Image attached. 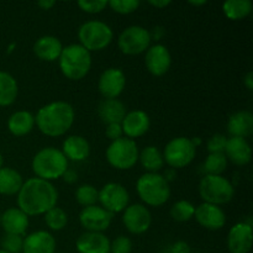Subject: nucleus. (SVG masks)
Wrapping results in <instances>:
<instances>
[{"instance_id": "obj_16", "label": "nucleus", "mask_w": 253, "mask_h": 253, "mask_svg": "<svg viewBox=\"0 0 253 253\" xmlns=\"http://www.w3.org/2000/svg\"><path fill=\"white\" fill-rule=\"evenodd\" d=\"M253 231L251 222H239L230 229L227 249L230 253H249L252 249Z\"/></svg>"}, {"instance_id": "obj_33", "label": "nucleus", "mask_w": 253, "mask_h": 253, "mask_svg": "<svg viewBox=\"0 0 253 253\" xmlns=\"http://www.w3.org/2000/svg\"><path fill=\"white\" fill-rule=\"evenodd\" d=\"M227 168V158L224 153H209L204 162L208 175H221Z\"/></svg>"}, {"instance_id": "obj_27", "label": "nucleus", "mask_w": 253, "mask_h": 253, "mask_svg": "<svg viewBox=\"0 0 253 253\" xmlns=\"http://www.w3.org/2000/svg\"><path fill=\"white\" fill-rule=\"evenodd\" d=\"M35 127V116L30 111H16L10 115L7 120V128L14 136H25Z\"/></svg>"}, {"instance_id": "obj_6", "label": "nucleus", "mask_w": 253, "mask_h": 253, "mask_svg": "<svg viewBox=\"0 0 253 253\" xmlns=\"http://www.w3.org/2000/svg\"><path fill=\"white\" fill-rule=\"evenodd\" d=\"M78 39L86 51L96 52L105 49L114 39V32L108 24L99 20L86 21L79 27Z\"/></svg>"}, {"instance_id": "obj_32", "label": "nucleus", "mask_w": 253, "mask_h": 253, "mask_svg": "<svg viewBox=\"0 0 253 253\" xmlns=\"http://www.w3.org/2000/svg\"><path fill=\"white\" fill-rule=\"evenodd\" d=\"M44 222L52 231H61L68 224V215L61 208H52L44 214Z\"/></svg>"}, {"instance_id": "obj_23", "label": "nucleus", "mask_w": 253, "mask_h": 253, "mask_svg": "<svg viewBox=\"0 0 253 253\" xmlns=\"http://www.w3.org/2000/svg\"><path fill=\"white\" fill-rule=\"evenodd\" d=\"M62 153L68 161L82 162L90 155V146L83 136L72 135L63 141Z\"/></svg>"}, {"instance_id": "obj_5", "label": "nucleus", "mask_w": 253, "mask_h": 253, "mask_svg": "<svg viewBox=\"0 0 253 253\" xmlns=\"http://www.w3.org/2000/svg\"><path fill=\"white\" fill-rule=\"evenodd\" d=\"M136 190L140 199L146 205L157 208L162 207L169 200V183L160 173H145L136 183Z\"/></svg>"}, {"instance_id": "obj_24", "label": "nucleus", "mask_w": 253, "mask_h": 253, "mask_svg": "<svg viewBox=\"0 0 253 253\" xmlns=\"http://www.w3.org/2000/svg\"><path fill=\"white\" fill-rule=\"evenodd\" d=\"M62 49H63V46L59 39L51 35L40 37L34 44V52L36 57L44 62H53L58 59Z\"/></svg>"}, {"instance_id": "obj_11", "label": "nucleus", "mask_w": 253, "mask_h": 253, "mask_svg": "<svg viewBox=\"0 0 253 253\" xmlns=\"http://www.w3.org/2000/svg\"><path fill=\"white\" fill-rule=\"evenodd\" d=\"M98 202H100L101 208L114 215L124 211L128 207L130 195L124 185L119 183H108L99 190Z\"/></svg>"}, {"instance_id": "obj_53", "label": "nucleus", "mask_w": 253, "mask_h": 253, "mask_svg": "<svg viewBox=\"0 0 253 253\" xmlns=\"http://www.w3.org/2000/svg\"><path fill=\"white\" fill-rule=\"evenodd\" d=\"M0 216H1V214H0Z\"/></svg>"}, {"instance_id": "obj_22", "label": "nucleus", "mask_w": 253, "mask_h": 253, "mask_svg": "<svg viewBox=\"0 0 253 253\" xmlns=\"http://www.w3.org/2000/svg\"><path fill=\"white\" fill-rule=\"evenodd\" d=\"M224 155L227 161H231L236 166H246L251 162L252 150L246 138L230 137L227 138Z\"/></svg>"}, {"instance_id": "obj_20", "label": "nucleus", "mask_w": 253, "mask_h": 253, "mask_svg": "<svg viewBox=\"0 0 253 253\" xmlns=\"http://www.w3.org/2000/svg\"><path fill=\"white\" fill-rule=\"evenodd\" d=\"M22 253H56V239L43 230L32 232L24 239Z\"/></svg>"}, {"instance_id": "obj_4", "label": "nucleus", "mask_w": 253, "mask_h": 253, "mask_svg": "<svg viewBox=\"0 0 253 253\" xmlns=\"http://www.w3.org/2000/svg\"><path fill=\"white\" fill-rule=\"evenodd\" d=\"M31 166L37 178L51 182L62 178L68 169V160L62 151L54 147H44L35 155Z\"/></svg>"}, {"instance_id": "obj_40", "label": "nucleus", "mask_w": 253, "mask_h": 253, "mask_svg": "<svg viewBox=\"0 0 253 253\" xmlns=\"http://www.w3.org/2000/svg\"><path fill=\"white\" fill-rule=\"evenodd\" d=\"M132 241L126 236H118L110 242V253H131Z\"/></svg>"}, {"instance_id": "obj_38", "label": "nucleus", "mask_w": 253, "mask_h": 253, "mask_svg": "<svg viewBox=\"0 0 253 253\" xmlns=\"http://www.w3.org/2000/svg\"><path fill=\"white\" fill-rule=\"evenodd\" d=\"M78 6L81 10L88 14H99L103 11L106 6H108V1L106 0H81L78 1Z\"/></svg>"}, {"instance_id": "obj_7", "label": "nucleus", "mask_w": 253, "mask_h": 253, "mask_svg": "<svg viewBox=\"0 0 253 253\" xmlns=\"http://www.w3.org/2000/svg\"><path fill=\"white\" fill-rule=\"evenodd\" d=\"M199 194L204 203L219 207L231 202L235 195V188L222 175L205 174L199 183Z\"/></svg>"}, {"instance_id": "obj_19", "label": "nucleus", "mask_w": 253, "mask_h": 253, "mask_svg": "<svg viewBox=\"0 0 253 253\" xmlns=\"http://www.w3.org/2000/svg\"><path fill=\"white\" fill-rule=\"evenodd\" d=\"M29 216L19 208H9L0 216V226L7 235L24 236L29 229Z\"/></svg>"}, {"instance_id": "obj_21", "label": "nucleus", "mask_w": 253, "mask_h": 253, "mask_svg": "<svg viewBox=\"0 0 253 253\" xmlns=\"http://www.w3.org/2000/svg\"><path fill=\"white\" fill-rule=\"evenodd\" d=\"M78 253H110V240L103 232H84L77 239Z\"/></svg>"}, {"instance_id": "obj_34", "label": "nucleus", "mask_w": 253, "mask_h": 253, "mask_svg": "<svg viewBox=\"0 0 253 253\" xmlns=\"http://www.w3.org/2000/svg\"><path fill=\"white\" fill-rule=\"evenodd\" d=\"M195 207L188 200H179L170 208V216L178 222L189 221L194 216Z\"/></svg>"}, {"instance_id": "obj_39", "label": "nucleus", "mask_w": 253, "mask_h": 253, "mask_svg": "<svg viewBox=\"0 0 253 253\" xmlns=\"http://www.w3.org/2000/svg\"><path fill=\"white\" fill-rule=\"evenodd\" d=\"M227 138L225 135L221 133H216V135L211 136L207 143V148L209 153H224L225 147H226Z\"/></svg>"}, {"instance_id": "obj_13", "label": "nucleus", "mask_w": 253, "mask_h": 253, "mask_svg": "<svg viewBox=\"0 0 253 253\" xmlns=\"http://www.w3.org/2000/svg\"><path fill=\"white\" fill-rule=\"evenodd\" d=\"M113 214L98 205L83 208L79 214V222L86 232H103L109 229Z\"/></svg>"}, {"instance_id": "obj_12", "label": "nucleus", "mask_w": 253, "mask_h": 253, "mask_svg": "<svg viewBox=\"0 0 253 253\" xmlns=\"http://www.w3.org/2000/svg\"><path fill=\"white\" fill-rule=\"evenodd\" d=\"M123 222L126 230L133 235L145 234L152 224L150 210L142 204L128 205L123 214Z\"/></svg>"}, {"instance_id": "obj_49", "label": "nucleus", "mask_w": 253, "mask_h": 253, "mask_svg": "<svg viewBox=\"0 0 253 253\" xmlns=\"http://www.w3.org/2000/svg\"><path fill=\"white\" fill-rule=\"evenodd\" d=\"M189 4L190 5H193V6H200V5H205L207 4V1H205V0H199V1H193V0H190L189 1Z\"/></svg>"}, {"instance_id": "obj_10", "label": "nucleus", "mask_w": 253, "mask_h": 253, "mask_svg": "<svg viewBox=\"0 0 253 253\" xmlns=\"http://www.w3.org/2000/svg\"><path fill=\"white\" fill-rule=\"evenodd\" d=\"M150 31L138 25H132L124 30L118 39V46L124 54L137 56L147 51L151 44Z\"/></svg>"}, {"instance_id": "obj_43", "label": "nucleus", "mask_w": 253, "mask_h": 253, "mask_svg": "<svg viewBox=\"0 0 253 253\" xmlns=\"http://www.w3.org/2000/svg\"><path fill=\"white\" fill-rule=\"evenodd\" d=\"M166 34V29L163 26H155L152 29V31H150V36H151V40H155V41H160L161 39H162L163 36H165Z\"/></svg>"}, {"instance_id": "obj_18", "label": "nucleus", "mask_w": 253, "mask_h": 253, "mask_svg": "<svg viewBox=\"0 0 253 253\" xmlns=\"http://www.w3.org/2000/svg\"><path fill=\"white\" fill-rule=\"evenodd\" d=\"M150 116L142 110L130 111L121 121V128H123L124 135L131 140L145 135L150 130Z\"/></svg>"}, {"instance_id": "obj_52", "label": "nucleus", "mask_w": 253, "mask_h": 253, "mask_svg": "<svg viewBox=\"0 0 253 253\" xmlns=\"http://www.w3.org/2000/svg\"><path fill=\"white\" fill-rule=\"evenodd\" d=\"M0 253H9V252H6V251H4V250H0Z\"/></svg>"}, {"instance_id": "obj_9", "label": "nucleus", "mask_w": 253, "mask_h": 253, "mask_svg": "<svg viewBox=\"0 0 253 253\" xmlns=\"http://www.w3.org/2000/svg\"><path fill=\"white\" fill-rule=\"evenodd\" d=\"M197 148L188 137H175L166 145L163 160L173 169L184 168L193 162Z\"/></svg>"}, {"instance_id": "obj_44", "label": "nucleus", "mask_w": 253, "mask_h": 253, "mask_svg": "<svg viewBox=\"0 0 253 253\" xmlns=\"http://www.w3.org/2000/svg\"><path fill=\"white\" fill-rule=\"evenodd\" d=\"M62 178H63L64 182L68 183V184H73V183H76L77 180H78V174H77L76 170L69 169L68 168V169L63 173Z\"/></svg>"}, {"instance_id": "obj_14", "label": "nucleus", "mask_w": 253, "mask_h": 253, "mask_svg": "<svg viewBox=\"0 0 253 253\" xmlns=\"http://www.w3.org/2000/svg\"><path fill=\"white\" fill-rule=\"evenodd\" d=\"M145 64L147 71L155 77H162L169 71L172 57L165 44H153L148 47L145 56Z\"/></svg>"}, {"instance_id": "obj_15", "label": "nucleus", "mask_w": 253, "mask_h": 253, "mask_svg": "<svg viewBox=\"0 0 253 253\" xmlns=\"http://www.w3.org/2000/svg\"><path fill=\"white\" fill-rule=\"evenodd\" d=\"M126 77L121 69L108 68L99 78L98 88L105 99H118L125 89Z\"/></svg>"}, {"instance_id": "obj_25", "label": "nucleus", "mask_w": 253, "mask_h": 253, "mask_svg": "<svg viewBox=\"0 0 253 253\" xmlns=\"http://www.w3.org/2000/svg\"><path fill=\"white\" fill-rule=\"evenodd\" d=\"M227 132L231 137L246 138L253 132V115L247 110L237 111L227 121Z\"/></svg>"}, {"instance_id": "obj_28", "label": "nucleus", "mask_w": 253, "mask_h": 253, "mask_svg": "<svg viewBox=\"0 0 253 253\" xmlns=\"http://www.w3.org/2000/svg\"><path fill=\"white\" fill-rule=\"evenodd\" d=\"M24 180L16 169L10 167H2L0 169V194L16 195L21 189Z\"/></svg>"}, {"instance_id": "obj_51", "label": "nucleus", "mask_w": 253, "mask_h": 253, "mask_svg": "<svg viewBox=\"0 0 253 253\" xmlns=\"http://www.w3.org/2000/svg\"><path fill=\"white\" fill-rule=\"evenodd\" d=\"M2 167H4V157H2V155L0 153V169H1Z\"/></svg>"}, {"instance_id": "obj_3", "label": "nucleus", "mask_w": 253, "mask_h": 253, "mask_svg": "<svg viewBox=\"0 0 253 253\" xmlns=\"http://www.w3.org/2000/svg\"><path fill=\"white\" fill-rule=\"evenodd\" d=\"M63 76L71 81H81L91 68V54L79 43L63 47L58 58Z\"/></svg>"}, {"instance_id": "obj_35", "label": "nucleus", "mask_w": 253, "mask_h": 253, "mask_svg": "<svg viewBox=\"0 0 253 253\" xmlns=\"http://www.w3.org/2000/svg\"><path fill=\"white\" fill-rule=\"evenodd\" d=\"M98 194L99 192L94 185L83 184L76 190V200L82 207H91V205H95V203L98 202Z\"/></svg>"}, {"instance_id": "obj_48", "label": "nucleus", "mask_w": 253, "mask_h": 253, "mask_svg": "<svg viewBox=\"0 0 253 253\" xmlns=\"http://www.w3.org/2000/svg\"><path fill=\"white\" fill-rule=\"evenodd\" d=\"M162 175L168 183L172 182V180L175 179V169H173V168H168V169L165 172V174Z\"/></svg>"}, {"instance_id": "obj_46", "label": "nucleus", "mask_w": 253, "mask_h": 253, "mask_svg": "<svg viewBox=\"0 0 253 253\" xmlns=\"http://www.w3.org/2000/svg\"><path fill=\"white\" fill-rule=\"evenodd\" d=\"M54 5H56V1H53V0H41V1L37 2V6L41 7L42 10H49Z\"/></svg>"}, {"instance_id": "obj_17", "label": "nucleus", "mask_w": 253, "mask_h": 253, "mask_svg": "<svg viewBox=\"0 0 253 253\" xmlns=\"http://www.w3.org/2000/svg\"><path fill=\"white\" fill-rule=\"evenodd\" d=\"M194 217L198 224L210 231H217L226 224V215L217 205L203 203L195 208Z\"/></svg>"}, {"instance_id": "obj_36", "label": "nucleus", "mask_w": 253, "mask_h": 253, "mask_svg": "<svg viewBox=\"0 0 253 253\" xmlns=\"http://www.w3.org/2000/svg\"><path fill=\"white\" fill-rule=\"evenodd\" d=\"M108 6L111 7V10L118 14L127 15L132 14L140 6L138 0H111L108 1Z\"/></svg>"}, {"instance_id": "obj_30", "label": "nucleus", "mask_w": 253, "mask_h": 253, "mask_svg": "<svg viewBox=\"0 0 253 253\" xmlns=\"http://www.w3.org/2000/svg\"><path fill=\"white\" fill-rule=\"evenodd\" d=\"M19 94V85L10 73L0 71V106H10Z\"/></svg>"}, {"instance_id": "obj_2", "label": "nucleus", "mask_w": 253, "mask_h": 253, "mask_svg": "<svg viewBox=\"0 0 253 253\" xmlns=\"http://www.w3.org/2000/svg\"><path fill=\"white\" fill-rule=\"evenodd\" d=\"M76 119L73 106L66 101H53L42 106L35 116V124L48 137L63 136L72 127Z\"/></svg>"}, {"instance_id": "obj_47", "label": "nucleus", "mask_w": 253, "mask_h": 253, "mask_svg": "<svg viewBox=\"0 0 253 253\" xmlns=\"http://www.w3.org/2000/svg\"><path fill=\"white\" fill-rule=\"evenodd\" d=\"M244 84L249 90H252L253 89V73L252 72H249V73L245 76L244 78Z\"/></svg>"}, {"instance_id": "obj_26", "label": "nucleus", "mask_w": 253, "mask_h": 253, "mask_svg": "<svg viewBox=\"0 0 253 253\" xmlns=\"http://www.w3.org/2000/svg\"><path fill=\"white\" fill-rule=\"evenodd\" d=\"M101 121L106 125L109 124H121L127 114L126 106L119 99H104L98 109Z\"/></svg>"}, {"instance_id": "obj_50", "label": "nucleus", "mask_w": 253, "mask_h": 253, "mask_svg": "<svg viewBox=\"0 0 253 253\" xmlns=\"http://www.w3.org/2000/svg\"><path fill=\"white\" fill-rule=\"evenodd\" d=\"M190 141H192V143L194 145V147L197 148L198 146L202 145V140H200V137H194V138H190Z\"/></svg>"}, {"instance_id": "obj_1", "label": "nucleus", "mask_w": 253, "mask_h": 253, "mask_svg": "<svg viewBox=\"0 0 253 253\" xmlns=\"http://www.w3.org/2000/svg\"><path fill=\"white\" fill-rule=\"evenodd\" d=\"M58 202V192L51 182L30 178L17 193V208L27 216L44 215Z\"/></svg>"}, {"instance_id": "obj_8", "label": "nucleus", "mask_w": 253, "mask_h": 253, "mask_svg": "<svg viewBox=\"0 0 253 253\" xmlns=\"http://www.w3.org/2000/svg\"><path fill=\"white\" fill-rule=\"evenodd\" d=\"M138 148L135 140L121 137L106 148V160L111 167L120 170L131 169L138 161Z\"/></svg>"}, {"instance_id": "obj_29", "label": "nucleus", "mask_w": 253, "mask_h": 253, "mask_svg": "<svg viewBox=\"0 0 253 253\" xmlns=\"http://www.w3.org/2000/svg\"><path fill=\"white\" fill-rule=\"evenodd\" d=\"M138 161L146 173H158L165 166L163 153L156 146H147L138 153Z\"/></svg>"}, {"instance_id": "obj_31", "label": "nucleus", "mask_w": 253, "mask_h": 253, "mask_svg": "<svg viewBox=\"0 0 253 253\" xmlns=\"http://www.w3.org/2000/svg\"><path fill=\"white\" fill-rule=\"evenodd\" d=\"M222 10L227 19L239 21L251 14L252 2L250 0H227L222 4Z\"/></svg>"}, {"instance_id": "obj_45", "label": "nucleus", "mask_w": 253, "mask_h": 253, "mask_svg": "<svg viewBox=\"0 0 253 253\" xmlns=\"http://www.w3.org/2000/svg\"><path fill=\"white\" fill-rule=\"evenodd\" d=\"M148 4L152 5V6L157 7V9H163V7L168 6V5L172 4V1L170 0H150L148 1Z\"/></svg>"}, {"instance_id": "obj_37", "label": "nucleus", "mask_w": 253, "mask_h": 253, "mask_svg": "<svg viewBox=\"0 0 253 253\" xmlns=\"http://www.w3.org/2000/svg\"><path fill=\"white\" fill-rule=\"evenodd\" d=\"M22 245H24V239L22 236H17V235L5 234L1 240V250L9 253H21Z\"/></svg>"}, {"instance_id": "obj_41", "label": "nucleus", "mask_w": 253, "mask_h": 253, "mask_svg": "<svg viewBox=\"0 0 253 253\" xmlns=\"http://www.w3.org/2000/svg\"><path fill=\"white\" fill-rule=\"evenodd\" d=\"M105 135L109 140L113 142V141L119 140V138L124 137L123 128H121V124H109L106 125L105 128Z\"/></svg>"}, {"instance_id": "obj_42", "label": "nucleus", "mask_w": 253, "mask_h": 253, "mask_svg": "<svg viewBox=\"0 0 253 253\" xmlns=\"http://www.w3.org/2000/svg\"><path fill=\"white\" fill-rule=\"evenodd\" d=\"M170 253H190V246L185 241H177L170 246Z\"/></svg>"}]
</instances>
